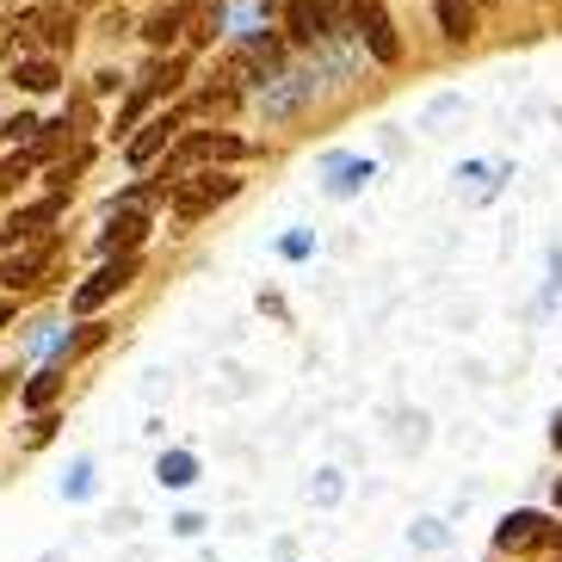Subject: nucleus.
<instances>
[{
  "label": "nucleus",
  "instance_id": "obj_1",
  "mask_svg": "<svg viewBox=\"0 0 562 562\" xmlns=\"http://www.w3.org/2000/svg\"><path fill=\"white\" fill-rule=\"evenodd\" d=\"M235 192H241V180H235V173H186V180L173 186V216H180V223H192V216L216 211V204L235 199Z\"/></svg>",
  "mask_w": 562,
  "mask_h": 562
},
{
  "label": "nucleus",
  "instance_id": "obj_2",
  "mask_svg": "<svg viewBox=\"0 0 562 562\" xmlns=\"http://www.w3.org/2000/svg\"><path fill=\"white\" fill-rule=\"evenodd\" d=\"M19 44H50V50H68L75 44V13L68 7H37V13L19 19Z\"/></svg>",
  "mask_w": 562,
  "mask_h": 562
},
{
  "label": "nucleus",
  "instance_id": "obj_3",
  "mask_svg": "<svg viewBox=\"0 0 562 562\" xmlns=\"http://www.w3.org/2000/svg\"><path fill=\"white\" fill-rule=\"evenodd\" d=\"M56 211H63V192H50V199H37V204H25V211H13L7 223H0V241H7V248H25V241H37V235L56 223Z\"/></svg>",
  "mask_w": 562,
  "mask_h": 562
},
{
  "label": "nucleus",
  "instance_id": "obj_4",
  "mask_svg": "<svg viewBox=\"0 0 562 562\" xmlns=\"http://www.w3.org/2000/svg\"><path fill=\"white\" fill-rule=\"evenodd\" d=\"M131 279H136V254H124V260L100 266V272H93V279H87L81 291H75V310H100V303H105V297H117V291H124Z\"/></svg>",
  "mask_w": 562,
  "mask_h": 562
},
{
  "label": "nucleus",
  "instance_id": "obj_5",
  "mask_svg": "<svg viewBox=\"0 0 562 562\" xmlns=\"http://www.w3.org/2000/svg\"><path fill=\"white\" fill-rule=\"evenodd\" d=\"M173 136H180V112H155L149 124H143V131L131 136V149H124V155H131V167H149L155 155H161L167 143H173Z\"/></svg>",
  "mask_w": 562,
  "mask_h": 562
},
{
  "label": "nucleus",
  "instance_id": "obj_6",
  "mask_svg": "<svg viewBox=\"0 0 562 562\" xmlns=\"http://www.w3.org/2000/svg\"><path fill=\"white\" fill-rule=\"evenodd\" d=\"M284 37H291V44H322V37H328L322 0H291V7H284Z\"/></svg>",
  "mask_w": 562,
  "mask_h": 562
},
{
  "label": "nucleus",
  "instance_id": "obj_7",
  "mask_svg": "<svg viewBox=\"0 0 562 562\" xmlns=\"http://www.w3.org/2000/svg\"><path fill=\"white\" fill-rule=\"evenodd\" d=\"M235 75H241V81H266V75H279V37H248V44L235 50Z\"/></svg>",
  "mask_w": 562,
  "mask_h": 562
},
{
  "label": "nucleus",
  "instance_id": "obj_8",
  "mask_svg": "<svg viewBox=\"0 0 562 562\" xmlns=\"http://www.w3.org/2000/svg\"><path fill=\"white\" fill-rule=\"evenodd\" d=\"M192 7H199V0H173V7L149 13V19H143V37H149L155 50H167V44H173V37H180L186 25H192Z\"/></svg>",
  "mask_w": 562,
  "mask_h": 562
},
{
  "label": "nucleus",
  "instance_id": "obj_9",
  "mask_svg": "<svg viewBox=\"0 0 562 562\" xmlns=\"http://www.w3.org/2000/svg\"><path fill=\"white\" fill-rule=\"evenodd\" d=\"M550 538H557V531H550L538 513H513L507 526L495 531V544H501V550H531V544H550Z\"/></svg>",
  "mask_w": 562,
  "mask_h": 562
},
{
  "label": "nucleus",
  "instance_id": "obj_10",
  "mask_svg": "<svg viewBox=\"0 0 562 562\" xmlns=\"http://www.w3.org/2000/svg\"><path fill=\"white\" fill-rule=\"evenodd\" d=\"M359 37L371 44V56H378V63H396V56H402V44H396V25H390V19L378 13V0L364 7V19H359Z\"/></svg>",
  "mask_w": 562,
  "mask_h": 562
},
{
  "label": "nucleus",
  "instance_id": "obj_11",
  "mask_svg": "<svg viewBox=\"0 0 562 562\" xmlns=\"http://www.w3.org/2000/svg\"><path fill=\"white\" fill-rule=\"evenodd\" d=\"M143 235H149V216L136 211V204H124V216H112V229L100 235V248H105V254H117V248L131 254L136 241H143Z\"/></svg>",
  "mask_w": 562,
  "mask_h": 562
},
{
  "label": "nucleus",
  "instance_id": "obj_12",
  "mask_svg": "<svg viewBox=\"0 0 562 562\" xmlns=\"http://www.w3.org/2000/svg\"><path fill=\"white\" fill-rule=\"evenodd\" d=\"M186 81V56H155L149 68H143V93H149V100H167V93H173V87Z\"/></svg>",
  "mask_w": 562,
  "mask_h": 562
},
{
  "label": "nucleus",
  "instance_id": "obj_13",
  "mask_svg": "<svg viewBox=\"0 0 562 562\" xmlns=\"http://www.w3.org/2000/svg\"><path fill=\"white\" fill-rule=\"evenodd\" d=\"M432 13H439V32H446V37H470V32H476V0H432Z\"/></svg>",
  "mask_w": 562,
  "mask_h": 562
},
{
  "label": "nucleus",
  "instance_id": "obj_14",
  "mask_svg": "<svg viewBox=\"0 0 562 562\" xmlns=\"http://www.w3.org/2000/svg\"><path fill=\"white\" fill-rule=\"evenodd\" d=\"M13 81L25 87V93H50L63 75H56V63H44V56H25V63H13Z\"/></svg>",
  "mask_w": 562,
  "mask_h": 562
},
{
  "label": "nucleus",
  "instance_id": "obj_15",
  "mask_svg": "<svg viewBox=\"0 0 562 562\" xmlns=\"http://www.w3.org/2000/svg\"><path fill=\"white\" fill-rule=\"evenodd\" d=\"M322 13H328V37H352L359 19H364V7L359 0H322Z\"/></svg>",
  "mask_w": 562,
  "mask_h": 562
},
{
  "label": "nucleus",
  "instance_id": "obj_16",
  "mask_svg": "<svg viewBox=\"0 0 562 562\" xmlns=\"http://www.w3.org/2000/svg\"><path fill=\"white\" fill-rule=\"evenodd\" d=\"M216 25H223V0H199V7H192V25H186V32H192V44H211Z\"/></svg>",
  "mask_w": 562,
  "mask_h": 562
},
{
  "label": "nucleus",
  "instance_id": "obj_17",
  "mask_svg": "<svg viewBox=\"0 0 562 562\" xmlns=\"http://www.w3.org/2000/svg\"><path fill=\"white\" fill-rule=\"evenodd\" d=\"M56 396H63V371H37V378L25 383V408H50Z\"/></svg>",
  "mask_w": 562,
  "mask_h": 562
},
{
  "label": "nucleus",
  "instance_id": "obj_18",
  "mask_svg": "<svg viewBox=\"0 0 562 562\" xmlns=\"http://www.w3.org/2000/svg\"><path fill=\"white\" fill-rule=\"evenodd\" d=\"M0 136H7V143H32V136H37V117H25V112L7 117V124H0Z\"/></svg>",
  "mask_w": 562,
  "mask_h": 562
},
{
  "label": "nucleus",
  "instance_id": "obj_19",
  "mask_svg": "<svg viewBox=\"0 0 562 562\" xmlns=\"http://www.w3.org/2000/svg\"><path fill=\"white\" fill-rule=\"evenodd\" d=\"M235 105V87H204L199 93V112H229Z\"/></svg>",
  "mask_w": 562,
  "mask_h": 562
},
{
  "label": "nucleus",
  "instance_id": "obj_20",
  "mask_svg": "<svg viewBox=\"0 0 562 562\" xmlns=\"http://www.w3.org/2000/svg\"><path fill=\"white\" fill-rule=\"evenodd\" d=\"M359 180H371V161H340V180H334V192H352Z\"/></svg>",
  "mask_w": 562,
  "mask_h": 562
},
{
  "label": "nucleus",
  "instance_id": "obj_21",
  "mask_svg": "<svg viewBox=\"0 0 562 562\" xmlns=\"http://www.w3.org/2000/svg\"><path fill=\"white\" fill-rule=\"evenodd\" d=\"M25 173H32V155H19V161H7V167H0V199H7V192H13L19 180H25Z\"/></svg>",
  "mask_w": 562,
  "mask_h": 562
},
{
  "label": "nucleus",
  "instance_id": "obj_22",
  "mask_svg": "<svg viewBox=\"0 0 562 562\" xmlns=\"http://www.w3.org/2000/svg\"><path fill=\"white\" fill-rule=\"evenodd\" d=\"M100 340H105V328H100V322H87V328L68 340V352H87V347H100Z\"/></svg>",
  "mask_w": 562,
  "mask_h": 562
},
{
  "label": "nucleus",
  "instance_id": "obj_23",
  "mask_svg": "<svg viewBox=\"0 0 562 562\" xmlns=\"http://www.w3.org/2000/svg\"><path fill=\"white\" fill-rule=\"evenodd\" d=\"M7 315H13V310H7V303H0V328H7Z\"/></svg>",
  "mask_w": 562,
  "mask_h": 562
},
{
  "label": "nucleus",
  "instance_id": "obj_24",
  "mask_svg": "<svg viewBox=\"0 0 562 562\" xmlns=\"http://www.w3.org/2000/svg\"><path fill=\"white\" fill-rule=\"evenodd\" d=\"M557 446H562V414H557Z\"/></svg>",
  "mask_w": 562,
  "mask_h": 562
},
{
  "label": "nucleus",
  "instance_id": "obj_25",
  "mask_svg": "<svg viewBox=\"0 0 562 562\" xmlns=\"http://www.w3.org/2000/svg\"><path fill=\"white\" fill-rule=\"evenodd\" d=\"M557 507H562V482H557Z\"/></svg>",
  "mask_w": 562,
  "mask_h": 562
}]
</instances>
